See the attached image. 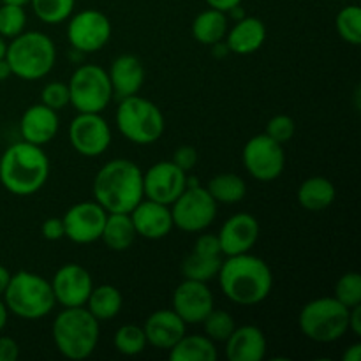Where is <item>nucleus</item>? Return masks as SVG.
<instances>
[{
  "label": "nucleus",
  "mask_w": 361,
  "mask_h": 361,
  "mask_svg": "<svg viewBox=\"0 0 361 361\" xmlns=\"http://www.w3.org/2000/svg\"><path fill=\"white\" fill-rule=\"evenodd\" d=\"M123 305L122 293L111 284H102L97 286L90 291L87 303H85V309L99 321H111L115 319L120 314Z\"/></svg>",
  "instance_id": "nucleus-27"
},
{
  "label": "nucleus",
  "mask_w": 361,
  "mask_h": 361,
  "mask_svg": "<svg viewBox=\"0 0 361 361\" xmlns=\"http://www.w3.org/2000/svg\"><path fill=\"white\" fill-rule=\"evenodd\" d=\"M20 356V345L14 338L0 335V361H16Z\"/></svg>",
  "instance_id": "nucleus-43"
},
{
  "label": "nucleus",
  "mask_w": 361,
  "mask_h": 361,
  "mask_svg": "<svg viewBox=\"0 0 361 361\" xmlns=\"http://www.w3.org/2000/svg\"><path fill=\"white\" fill-rule=\"evenodd\" d=\"M60 129L59 111L48 108L41 102V104H34L27 108L23 113L20 122V133L23 136V141H28L32 145H42L49 143L55 140Z\"/></svg>",
  "instance_id": "nucleus-21"
},
{
  "label": "nucleus",
  "mask_w": 361,
  "mask_h": 361,
  "mask_svg": "<svg viewBox=\"0 0 361 361\" xmlns=\"http://www.w3.org/2000/svg\"><path fill=\"white\" fill-rule=\"evenodd\" d=\"M217 238L224 256L250 252L259 238V222L250 214H235L222 224Z\"/></svg>",
  "instance_id": "nucleus-18"
},
{
  "label": "nucleus",
  "mask_w": 361,
  "mask_h": 361,
  "mask_svg": "<svg viewBox=\"0 0 361 361\" xmlns=\"http://www.w3.org/2000/svg\"><path fill=\"white\" fill-rule=\"evenodd\" d=\"M337 197V189L334 183L324 176H310L300 185L298 203L303 210L323 212Z\"/></svg>",
  "instance_id": "nucleus-25"
},
{
  "label": "nucleus",
  "mask_w": 361,
  "mask_h": 361,
  "mask_svg": "<svg viewBox=\"0 0 361 361\" xmlns=\"http://www.w3.org/2000/svg\"><path fill=\"white\" fill-rule=\"evenodd\" d=\"M171 305L185 324H201L214 310L215 302L207 282L185 279L173 293Z\"/></svg>",
  "instance_id": "nucleus-16"
},
{
  "label": "nucleus",
  "mask_w": 361,
  "mask_h": 361,
  "mask_svg": "<svg viewBox=\"0 0 361 361\" xmlns=\"http://www.w3.org/2000/svg\"><path fill=\"white\" fill-rule=\"evenodd\" d=\"M136 236V229L129 214H108L101 233V240L108 245V249L123 252L133 247Z\"/></svg>",
  "instance_id": "nucleus-28"
},
{
  "label": "nucleus",
  "mask_w": 361,
  "mask_h": 361,
  "mask_svg": "<svg viewBox=\"0 0 361 361\" xmlns=\"http://www.w3.org/2000/svg\"><path fill=\"white\" fill-rule=\"evenodd\" d=\"M92 190L108 214H130L145 197L143 171L129 159H113L99 169Z\"/></svg>",
  "instance_id": "nucleus-2"
},
{
  "label": "nucleus",
  "mask_w": 361,
  "mask_h": 361,
  "mask_svg": "<svg viewBox=\"0 0 361 361\" xmlns=\"http://www.w3.org/2000/svg\"><path fill=\"white\" fill-rule=\"evenodd\" d=\"M108 212L95 201H81L73 204L62 217L66 238L78 245H88L101 240Z\"/></svg>",
  "instance_id": "nucleus-14"
},
{
  "label": "nucleus",
  "mask_w": 361,
  "mask_h": 361,
  "mask_svg": "<svg viewBox=\"0 0 361 361\" xmlns=\"http://www.w3.org/2000/svg\"><path fill=\"white\" fill-rule=\"evenodd\" d=\"M113 344L120 355L126 356H137L147 349L148 342L145 337L143 326H136V324H123L116 330L115 337H113Z\"/></svg>",
  "instance_id": "nucleus-33"
},
{
  "label": "nucleus",
  "mask_w": 361,
  "mask_h": 361,
  "mask_svg": "<svg viewBox=\"0 0 361 361\" xmlns=\"http://www.w3.org/2000/svg\"><path fill=\"white\" fill-rule=\"evenodd\" d=\"M51 289L55 302L62 307H85L94 281L87 268L80 264H63L51 279Z\"/></svg>",
  "instance_id": "nucleus-17"
},
{
  "label": "nucleus",
  "mask_w": 361,
  "mask_h": 361,
  "mask_svg": "<svg viewBox=\"0 0 361 361\" xmlns=\"http://www.w3.org/2000/svg\"><path fill=\"white\" fill-rule=\"evenodd\" d=\"M2 296L7 310L27 321L42 319L56 305L51 282L46 281L42 275L27 270L11 275Z\"/></svg>",
  "instance_id": "nucleus-6"
},
{
  "label": "nucleus",
  "mask_w": 361,
  "mask_h": 361,
  "mask_svg": "<svg viewBox=\"0 0 361 361\" xmlns=\"http://www.w3.org/2000/svg\"><path fill=\"white\" fill-rule=\"evenodd\" d=\"M349 330L356 337H361V303L349 309Z\"/></svg>",
  "instance_id": "nucleus-44"
},
{
  "label": "nucleus",
  "mask_w": 361,
  "mask_h": 361,
  "mask_svg": "<svg viewBox=\"0 0 361 361\" xmlns=\"http://www.w3.org/2000/svg\"><path fill=\"white\" fill-rule=\"evenodd\" d=\"M217 277L226 298L243 307L264 302L274 288V275L267 261L250 252L228 256Z\"/></svg>",
  "instance_id": "nucleus-1"
},
{
  "label": "nucleus",
  "mask_w": 361,
  "mask_h": 361,
  "mask_svg": "<svg viewBox=\"0 0 361 361\" xmlns=\"http://www.w3.org/2000/svg\"><path fill=\"white\" fill-rule=\"evenodd\" d=\"M185 187L187 173L173 161L155 162L147 173H143V194L147 200L169 207Z\"/></svg>",
  "instance_id": "nucleus-15"
},
{
  "label": "nucleus",
  "mask_w": 361,
  "mask_h": 361,
  "mask_svg": "<svg viewBox=\"0 0 361 361\" xmlns=\"http://www.w3.org/2000/svg\"><path fill=\"white\" fill-rule=\"evenodd\" d=\"M264 134L281 145L288 143V141H291V137L295 136V120L288 115L271 116V118L268 120L267 133Z\"/></svg>",
  "instance_id": "nucleus-39"
},
{
  "label": "nucleus",
  "mask_w": 361,
  "mask_h": 361,
  "mask_svg": "<svg viewBox=\"0 0 361 361\" xmlns=\"http://www.w3.org/2000/svg\"><path fill=\"white\" fill-rule=\"evenodd\" d=\"M204 2H207L208 7H212V9L228 13V11H231L233 7L240 6V4H242V0H204Z\"/></svg>",
  "instance_id": "nucleus-45"
},
{
  "label": "nucleus",
  "mask_w": 361,
  "mask_h": 361,
  "mask_svg": "<svg viewBox=\"0 0 361 361\" xmlns=\"http://www.w3.org/2000/svg\"><path fill=\"white\" fill-rule=\"evenodd\" d=\"M69 141L83 157H99L111 145V129L101 113H78L69 126Z\"/></svg>",
  "instance_id": "nucleus-13"
},
{
  "label": "nucleus",
  "mask_w": 361,
  "mask_h": 361,
  "mask_svg": "<svg viewBox=\"0 0 361 361\" xmlns=\"http://www.w3.org/2000/svg\"><path fill=\"white\" fill-rule=\"evenodd\" d=\"M41 102L55 111H60L69 104V87L62 81H49L41 90Z\"/></svg>",
  "instance_id": "nucleus-38"
},
{
  "label": "nucleus",
  "mask_w": 361,
  "mask_h": 361,
  "mask_svg": "<svg viewBox=\"0 0 361 361\" xmlns=\"http://www.w3.org/2000/svg\"><path fill=\"white\" fill-rule=\"evenodd\" d=\"M49 169L51 164L41 147L18 141L0 157V183L14 196H34L48 182Z\"/></svg>",
  "instance_id": "nucleus-3"
},
{
  "label": "nucleus",
  "mask_w": 361,
  "mask_h": 361,
  "mask_svg": "<svg viewBox=\"0 0 361 361\" xmlns=\"http://www.w3.org/2000/svg\"><path fill=\"white\" fill-rule=\"evenodd\" d=\"M207 190L217 203L235 204L247 196V183L235 173H221L208 182Z\"/></svg>",
  "instance_id": "nucleus-30"
},
{
  "label": "nucleus",
  "mask_w": 361,
  "mask_h": 361,
  "mask_svg": "<svg viewBox=\"0 0 361 361\" xmlns=\"http://www.w3.org/2000/svg\"><path fill=\"white\" fill-rule=\"evenodd\" d=\"M337 32L348 44H361V9L360 6H345L337 14Z\"/></svg>",
  "instance_id": "nucleus-34"
},
{
  "label": "nucleus",
  "mask_w": 361,
  "mask_h": 361,
  "mask_svg": "<svg viewBox=\"0 0 361 361\" xmlns=\"http://www.w3.org/2000/svg\"><path fill=\"white\" fill-rule=\"evenodd\" d=\"M171 161L185 173L190 171L197 164V150L194 147H190V145H182V147H178L175 150Z\"/></svg>",
  "instance_id": "nucleus-40"
},
{
  "label": "nucleus",
  "mask_w": 361,
  "mask_h": 361,
  "mask_svg": "<svg viewBox=\"0 0 361 361\" xmlns=\"http://www.w3.org/2000/svg\"><path fill=\"white\" fill-rule=\"evenodd\" d=\"M342 360L344 361H360L361 360V344H353L351 348H348V351L344 353V356H342Z\"/></svg>",
  "instance_id": "nucleus-46"
},
{
  "label": "nucleus",
  "mask_w": 361,
  "mask_h": 361,
  "mask_svg": "<svg viewBox=\"0 0 361 361\" xmlns=\"http://www.w3.org/2000/svg\"><path fill=\"white\" fill-rule=\"evenodd\" d=\"M11 271L7 270L6 267H4V264H0V296L4 295V291H6V288H7V284H9V281H11Z\"/></svg>",
  "instance_id": "nucleus-47"
},
{
  "label": "nucleus",
  "mask_w": 361,
  "mask_h": 361,
  "mask_svg": "<svg viewBox=\"0 0 361 361\" xmlns=\"http://www.w3.org/2000/svg\"><path fill=\"white\" fill-rule=\"evenodd\" d=\"M67 87L69 104H73L78 113H102L113 99L108 71L94 63L78 67Z\"/></svg>",
  "instance_id": "nucleus-10"
},
{
  "label": "nucleus",
  "mask_w": 361,
  "mask_h": 361,
  "mask_svg": "<svg viewBox=\"0 0 361 361\" xmlns=\"http://www.w3.org/2000/svg\"><path fill=\"white\" fill-rule=\"evenodd\" d=\"M242 161L247 173L257 182H274L286 168V154L281 143L267 134H256L245 143Z\"/></svg>",
  "instance_id": "nucleus-11"
},
{
  "label": "nucleus",
  "mask_w": 361,
  "mask_h": 361,
  "mask_svg": "<svg viewBox=\"0 0 361 361\" xmlns=\"http://www.w3.org/2000/svg\"><path fill=\"white\" fill-rule=\"evenodd\" d=\"M226 44L229 51L236 55H250L256 53L267 41V27L256 16H243L235 23V27L226 32Z\"/></svg>",
  "instance_id": "nucleus-24"
},
{
  "label": "nucleus",
  "mask_w": 361,
  "mask_h": 361,
  "mask_svg": "<svg viewBox=\"0 0 361 361\" xmlns=\"http://www.w3.org/2000/svg\"><path fill=\"white\" fill-rule=\"evenodd\" d=\"M27 25V13L21 6L2 4L0 6V35L4 39H13L25 32Z\"/></svg>",
  "instance_id": "nucleus-36"
},
{
  "label": "nucleus",
  "mask_w": 361,
  "mask_h": 361,
  "mask_svg": "<svg viewBox=\"0 0 361 361\" xmlns=\"http://www.w3.org/2000/svg\"><path fill=\"white\" fill-rule=\"evenodd\" d=\"M201 324L204 328V335L214 342H226L236 328L231 314L226 312V310L215 309L204 317V321Z\"/></svg>",
  "instance_id": "nucleus-35"
},
{
  "label": "nucleus",
  "mask_w": 361,
  "mask_h": 361,
  "mask_svg": "<svg viewBox=\"0 0 361 361\" xmlns=\"http://www.w3.org/2000/svg\"><path fill=\"white\" fill-rule=\"evenodd\" d=\"M335 298L348 309L361 303V275L358 271H348L335 284Z\"/></svg>",
  "instance_id": "nucleus-37"
},
{
  "label": "nucleus",
  "mask_w": 361,
  "mask_h": 361,
  "mask_svg": "<svg viewBox=\"0 0 361 361\" xmlns=\"http://www.w3.org/2000/svg\"><path fill=\"white\" fill-rule=\"evenodd\" d=\"M217 204L207 187H201L197 180L187 176L185 190L169 204L173 226L185 233L204 231L217 217Z\"/></svg>",
  "instance_id": "nucleus-9"
},
{
  "label": "nucleus",
  "mask_w": 361,
  "mask_h": 361,
  "mask_svg": "<svg viewBox=\"0 0 361 361\" xmlns=\"http://www.w3.org/2000/svg\"><path fill=\"white\" fill-rule=\"evenodd\" d=\"M42 236H44L48 242H59L66 236V228H63V221L60 217H49L42 222L41 228Z\"/></svg>",
  "instance_id": "nucleus-42"
},
{
  "label": "nucleus",
  "mask_w": 361,
  "mask_h": 361,
  "mask_svg": "<svg viewBox=\"0 0 361 361\" xmlns=\"http://www.w3.org/2000/svg\"><path fill=\"white\" fill-rule=\"evenodd\" d=\"M267 337L254 324L235 328L226 341V358L229 361H261L267 356Z\"/></svg>",
  "instance_id": "nucleus-22"
},
{
  "label": "nucleus",
  "mask_w": 361,
  "mask_h": 361,
  "mask_svg": "<svg viewBox=\"0 0 361 361\" xmlns=\"http://www.w3.org/2000/svg\"><path fill=\"white\" fill-rule=\"evenodd\" d=\"M228 13H229V14H231V16H233V18H235V20H236V21H238V20H242V18H243V16H245V13H243V9H242V7H240V6L233 7V9H231V11H228Z\"/></svg>",
  "instance_id": "nucleus-50"
},
{
  "label": "nucleus",
  "mask_w": 361,
  "mask_h": 361,
  "mask_svg": "<svg viewBox=\"0 0 361 361\" xmlns=\"http://www.w3.org/2000/svg\"><path fill=\"white\" fill-rule=\"evenodd\" d=\"M129 215L134 229H136V235L141 238L162 240L175 228L168 204L157 203V201L147 200V197H143Z\"/></svg>",
  "instance_id": "nucleus-19"
},
{
  "label": "nucleus",
  "mask_w": 361,
  "mask_h": 361,
  "mask_svg": "<svg viewBox=\"0 0 361 361\" xmlns=\"http://www.w3.org/2000/svg\"><path fill=\"white\" fill-rule=\"evenodd\" d=\"M300 331L319 344L337 342L349 330V309L335 296L310 300L298 316Z\"/></svg>",
  "instance_id": "nucleus-8"
},
{
  "label": "nucleus",
  "mask_w": 361,
  "mask_h": 361,
  "mask_svg": "<svg viewBox=\"0 0 361 361\" xmlns=\"http://www.w3.org/2000/svg\"><path fill=\"white\" fill-rule=\"evenodd\" d=\"M7 319H9V310H7L6 303H4L2 300H0V331H2L4 328H6Z\"/></svg>",
  "instance_id": "nucleus-49"
},
{
  "label": "nucleus",
  "mask_w": 361,
  "mask_h": 361,
  "mask_svg": "<svg viewBox=\"0 0 361 361\" xmlns=\"http://www.w3.org/2000/svg\"><path fill=\"white\" fill-rule=\"evenodd\" d=\"M222 257L221 256H204L200 252H190L182 263L183 277L189 281L210 282L215 279L221 270Z\"/></svg>",
  "instance_id": "nucleus-31"
},
{
  "label": "nucleus",
  "mask_w": 361,
  "mask_h": 361,
  "mask_svg": "<svg viewBox=\"0 0 361 361\" xmlns=\"http://www.w3.org/2000/svg\"><path fill=\"white\" fill-rule=\"evenodd\" d=\"M99 321L85 307H63L51 326L53 342L67 360H87L101 337Z\"/></svg>",
  "instance_id": "nucleus-4"
},
{
  "label": "nucleus",
  "mask_w": 361,
  "mask_h": 361,
  "mask_svg": "<svg viewBox=\"0 0 361 361\" xmlns=\"http://www.w3.org/2000/svg\"><path fill=\"white\" fill-rule=\"evenodd\" d=\"M2 4H13V6L25 7L27 4H30V0H2Z\"/></svg>",
  "instance_id": "nucleus-51"
},
{
  "label": "nucleus",
  "mask_w": 361,
  "mask_h": 361,
  "mask_svg": "<svg viewBox=\"0 0 361 361\" xmlns=\"http://www.w3.org/2000/svg\"><path fill=\"white\" fill-rule=\"evenodd\" d=\"M143 331L152 348L169 351L187 334V324L173 309H162L148 316Z\"/></svg>",
  "instance_id": "nucleus-20"
},
{
  "label": "nucleus",
  "mask_w": 361,
  "mask_h": 361,
  "mask_svg": "<svg viewBox=\"0 0 361 361\" xmlns=\"http://www.w3.org/2000/svg\"><path fill=\"white\" fill-rule=\"evenodd\" d=\"M11 76H13V73H11L9 63H7L6 56H4V59H0V81L9 80Z\"/></svg>",
  "instance_id": "nucleus-48"
},
{
  "label": "nucleus",
  "mask_w": 361,
  "mask_h": 361,
  "mask_svg": "<svg viewBox=\"0 0 361 361\" xmlns=\"http://www.w3.org/2000/svg\"><path fill=\"white\" fill-rule=\"evenodd\" d=\"M115 122L122 136L136 145L155 143L166 129L164 115L159 106L137 94L120 99Z\"/></svg>",
  "instance_id": "nucleus-7"
},
{
  "label": "nucleus",
  "mask_w": 361,
  "mask_h": 361,
  "mask_svg": "<svg viewBox=\"0 0 361 361\" xmlns=\"http://www.w3.org/2000/svg\"><path fill=\"white\" fill-rule=\"evenodd\" d=\"M67 39L74 51H101L111 39V21L97 9H83L67 23Z\"/></svg>",
  "instance_id": "nucleus-12"
},
{
  "label": "nucleus",
  "mask_w": 361,
  "mask_h": 361,
  "mask_svg": "<svg viewBox=\"0 0 361 361\" xmlns=\"http://www.w3.org/2000/svg\"><path fill=\"white\" fill-rule=\"evenodd\" d=\"M6 60L13 76L25 81L41 80L55 67V42L44 32H21L7 44Z\"/></svg>",
  "instance_id": "nucleus-5"
},
{
  "label": "nucleus",
  "mask_w": 361,
  "mask_h": 361,
  "mask_svg": "<svg viewBox=\"0 0 361 361\" xmlns=\"http://www.w3.org/2000/svg\"><path fill=\"white\" fill-rule=\"evenodd\" d=\"M6 49H7V42H6V39L0 35V59H4V56H6Z\"/></svg>",
  "instance_id": "nucleus-52"
},
{
  "label": "nucleus",
  "mask_w": 361,
  "mask_h": 361,
  "mask_svg": "<svg viewBox=\"0 0 361 361\" xmlns=\"http://www.w3.org/2000/svg\"><path fill=\"white\" fill-rule=\"evenodd\" d=\"M228 32V16L217 9H204L192 21V35L197 42L212 46L224 41Z\"/></svg>",
  "instance_id": "nucleus-29"
},
{
  "label": "nucleus",
  "mask_w": 361,
  "mask_h": 361,
  "mask_svg": "<svg viewBox=\"0 0 361 361\" xmlns=\"http://www.w3.org/2000/svg\"><path fill=\"white\" fill-rule=\"evenodd\" d=\"M76 0H30L35 16L48 25H59L69 20Z\"/></svg>",
  "instance_id": "nucleus-32"
},
{
  "label": "nucleus",
  "mask_w": 361,
  "mask_h": 361,
  "mask_svg": "<svg viewBox=\"0 0 361 361\" xmlns=\"http://www.w3.org/2000/svg\"><path fill=\"white\" fill-rule=\"evenodd\" d=\"M219 358V351L215 342L207 335H183L171 349L169 360L171 361H215Z\"/></svg>",
  "instance_id": "nucleus-26"
},
{
  "label": "nucleus",
  "mask_w": 361,
  "mask_h": 361,
  "mask_svg": "<svg viewBox=\"0 0 361 361\" xmlns=\"http://www.w3.org/2000/svg\"><path fill=\"white\" fill-rule=\"evenodd\" d=\"M108 76L113 95L126 99L141 90L145 83V67L134 55H120L109 66Z\"/></svg>",
  "instance_id": "nucleus-23"
},
{
  "label": "nucleus",
  "mask_w": 361,
  "mask_h": 361,
  "mask_svg": "<svg viewBox=\"0 0 361 361\" xmlns=\"http://www.w3.org/2000/svg\"><path fill=\"white\" fill-rule=\"evenodd\" d=\"M194 252L204 254V256H222L221 243L217 235H201L194 243Z\"/></svg>",
  "instance_id": "nucleus-41"
}]
</instances>
